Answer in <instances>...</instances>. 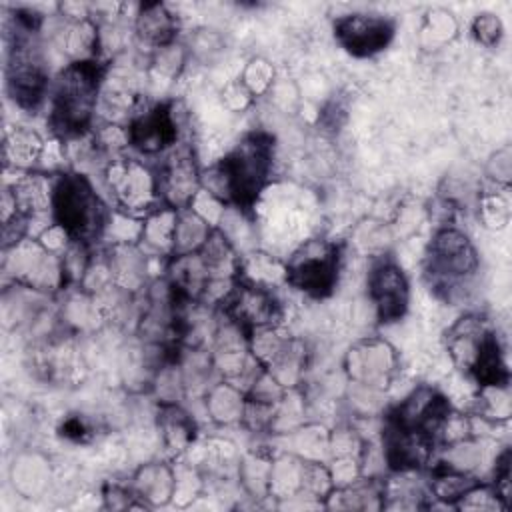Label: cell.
Returning <instances> with one entry per match:
<instances>
[{
  "label": "cell",
  "mask_w": 512,
  "mask_h": 512,
  "mask_svg": "<svg viewBox=\"0 0 512 512\" xmlns=\"http://www.w3.org/2000/svg\"><path fill=\"white\" fill-rule=\"evenodd\" d=\"M274 162V140L264 132H252L242 138L214 168L222 200L240 210L254 208L266 188Z\"/></svg>",
  "instance_id": "6da1fadb"
},
{
  "label": "cell",
  "mask_w": 512,
  "mask_h": 512,
  "mask_svg": "<svg viewBox=\"0 0 512 512\" xmlns=\"http://www.w3.org/2000/svg\"><path fill=\"white\" fill-rule=\"evenodd\" d=\"M104 64L96 58L68 64L56 78L50 106V126L62 138H74L88 130L104 78Z\"/></svg>",
  "instance_id": "7a4b0ae2"
},
{
  "label": "cell",
  "mask_w": 512,
  "mask_h": 512,
  "mask_svg": "<svg viewBox=\"0 0 512 512\" xmlns=\"http://www.w3.org/2000/svg\"><path fill=\"white\" fill-rule=\"evenodd\" d=\"M54 224L76 244H90L100 238L106 224V206L82 174H62L50 192Z\"/></svg>",
  "instance_id": "3957f363"
},
{
  "label": "cell",
  "mask_w": 512,
  "mask_h": 512,
  "mask_svg": "<svg viewBox=\"0 0 512 512\" xmlns=\"http://www.w3.org/2000/svg\"><path fill=\"white\" fill-rule=\"evenodd\" d=\"M476 270V252L460 230L444 228L434 234L426 256V276L434 290L450 298L474 276Z\"/></svg>",
  "instance_id": "277c9868"
},
{
  "label": "cell",
  "mask_w": 512,
  "mask_h": 512,
  "mask_svg": "<svg viewBox=\"0 0 512 512\" xmlns=\"http://www.w3.org/2000/svg\"><path fill=\"white\" fill-rule=\"evenodd\" d=\"M340 244L310 240L286 264V282L314 298L332 294L340 272Z\"/></svg>",
  "instance_id": "5b68a950"
},
{
  "label": "cell",
  "mask_w": 512,
  "mask_h": 512,
  "mask_svg": "<svg viewBox=\"0 0 512 512\" xmlns=\"http://www.w3.org/2000/svg\"><path fill=\"white\" fill-rule=\"evenodd\" d=\"M224 314L246 334L272 324L280 316V306L268 288L234 278L230 290L222 296Z\"/></svg>",
  "instance_id": "8992f818"
},
{
  "label": "cell",
  "mask_w": 512,
  "mask_h": 512,
  "mask_svg": "<svg viewBox=\"0 0 512 512\" xmlns=\"http://www.w3.org/2000/svg\"><path fill=\"white\" fill-rule=\"evenodd\" d=\"M394 22L380 14H346L334 22V38L356 58L382 52L394 38Z\"/></svg>",
  "instance_id": "52a82bcc"
},
{
  "label": "cell",
  "mask_w": 512,
  "mask_h": 512,
  "mask_svg": "<svg viewBox=\"0 0 512 512\" xmlns=\"http://www.w3.org/2000/svg\"><path fill=\"white\" fill-rule=\"evenodd\" d=\"M368 292L380 322L390 324L404 316L408 308V282L394 262H380L372 268Z\"/></svg>",
  "instance_id": "ba28073f"
},
{
  "label": "cell",
  "mask_w": 512,
  "mask_h": 512,
  "mask_svg": "<svg viewBox=\"0 0 512 512\" xmlns=\"http://www.w3.org/2000/svg\"><path fill=\"white\" fill-rule=\"evenodd\" d=\"M128 144L142 154H158L176 144L178 124L168 104H156L130 122Z\"/></svg>",
  "instance_id": "9c48e42d"
},
{
  "label": "cell",
  "mask_w": 512,
  "mask_h": 512,
  "mask_svg": "<svg viewBox=\"0 0 512 512\" xmlns=\"http://www.w3.org/2000/svg\"><path fill=\"white\" fill-rule=\"evenodd\" d=\"M466 368L480 386L504 388L508 384V366L504 362L500 342L492 330H480L476 334Z\"/></svg>",
  "instance_id": "30bf717a"
},
{
  "label": "cell",
  "mask_w": 512,
  "mask_h": 512,
  "mask_svg": "<svg viewBox=\"0 0 512 512\" xmlns=\"http://www.w3.org/2000/svg\"><path fill=\"white\" fill-rule=\"evenodd\" d=\"M136 26H138V34L144 40L152 42L154 46H166L168 42H172L176 32L174 16L166 12V8L160 4L144 6L136 20Z\"/></svg>",
  "instance_id": "8fae6325"
},
{
  "label": "cell",
  "mask_w": 512,
  "mask_h": 512,
  "mask_svg": "<svg viewBox=\"0 0 512 512\" xmlns=\"http://www.w3.org/2000/svg\"><path fill=\"white\" fill-rule=\"evenodd\" d=\"M62 434L72 440H82L88 434V428L80 418H68L62 426Z\"/></svg>",
  "instance_id": "7c38bea8"
}]
</instances>
